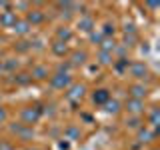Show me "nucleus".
<instances>
[{"mask_svg": "<svg viewBox=\"0 0 160 150\" xmlns=\"http://www.w3.org/2000/svg\"><path fill=\"white\" fill-rule=\"evenodd\" d=\"M18 66V60L16 58H6V62L2 64V68H6V70H14Z\"/></svg>", "mask_w": 160, "mask_h": 150, "instance_id": "5701e85b", "label": "nucleus"}, {"mask_svg": "<svg viewBox=\"0 0 160 150\" xmlns=\"http://www.w3.org/2000/svg\"><path fill=\"white\" fill-rule=\"evenodd\" d=\"M70 82H72L70 74H62V72H56L52 78H50V84H52L54 88H60V90L68 88V86H70Z\"/></svg>", "mask_w": 160, "mask_h": 150, "instance_id": "f03ea898", "label": "nucleus"}, {"mask_svg": "<svg viewBox=\"0 0 160 150\" xmlns=\"http://www.w3.org/2000/svg\"><path fill=\"white\" fill-rule=\"evenodd\" d=\"M22 122L26 124V126H32L34 122L40 118V108H36V106H28V108H24L22 110Z\"/></svg>", "mask_w": 160, "mask_h": 150, "instance_id": "f257e3e1", "label": "nucleus"}, {"mask_svg": "<svg viewBox=\"0 0 160 150\" xmlns=\"http://www.w3.org/2000/svg\"><path fill=\"white\" fill-rule=\"evenodd\" d=\"M0 74H2V64H0Z\"/></svg>", "mask_w": 160, "mask_h": 150, "instance_id": "7c9ffc66", "label": "nucleus"}, {"mask_svg": "<svg viewBox=\"0 0 160 150\" xmlns=\"http://www.w3.org/2000/svg\"><path fill=\"white\" fill-rule=\"evenodd\" d=\"M102 34H100V32H94V30H92V32H90V40H92V42H96V44H100V42H102Z\"/></svg>", "mask_w": 160, "mask_h": 150, "instance_id": "393cba45", "label": "nucleus"}, {"mask_svg": "<svg viewBox=\"0 0 160 150\" xmlns=\"http://www.w3.org/2000/svg\"><path fill=\"white\" fill-rule=\"evenodd\" d=\"M52 50H54V54H58V56H64V54L68 52V46L64 42H58V40H56L54 46H52Z\"/></svg>", "mask_w": 160, "mask_h": 150, "instance_id": "f3484780", "label": "nucleus"}, {"mask_svg": "<svg viewBox=\"0 0 160 150\" xmlns=\"http://www.w3.org/2000/svg\"><path fill=\"white\" fill-rule=\"evenodd\" d=\"M126 124H128V128H134V130H140V128H142V120H140L138 116L126 120Z\"/></svg>", "mask_w": 160, "mask_h": 150, "instance_id": "412c9836", "label": "nucleus"}, {"mask_svg": "<svg viewBox=\"0 0 160 150\" xmlns=\"http://www.w3.org/2000/svg\"><path fill=\"white\" fill-rule=\"evenodd\" d=\"M84 90H86L84 84H72V86H68V94H66V96L70 100H80L84 96Z\"/></svg>", "mask_w": 160, "mask_h": 150, "instance_id": "39448f33", "label": "nucleus"}, {"mask_svg": "<svg viewBox=\"0 0 160 150\" xmlns=\"http://www.w3.org/2000/svg\"><path fill=\"white\" fill-rule=\"evenodd\" d=\"M126 108H128V112H132V114H140L144 110V104H142V100L130 98L128 102H126Z\"/></svg>", "mask_w": 160, "mask_h": 150, "instance_id": "6e6552de", "label": "nucleus"}, {"mask_svg": "<svg viewBox=\"0 0 160 150\" xmlns=\"http://www.w3.org/2000/svg\"><path fill=\"white\" fill-rule=\"evenodd\" d=\"M10 130H12L16 136H20L22 140H28V138H32V128L26 126V124H12L10 126Z\"/></svg>", "mask_w": 160, "mask_h": 150, "instance_id": "20e7f679", "label": "nucleus"}, {"mask_svg": "<svg viewBox=\"0 0 160 150\" xmlns=\"http://www.w3.org/2000/svg\"><path fill=\"white\" fill-rule=\"evenodd\" d=\"M158 122H160V112H158V108H154L152 112H150V124H152V126H158Z\"/></svg>", "mask_w": 160, "mask_h": 150, "instance_id": "4be33fe9", "label": "nucleus"}, {"mask_svg": "<svg viewBox=\"0 0 160 150\" xmlns=\"http://www.w3.org/2000/svg\"><path fill=\"white\" fill-rule=\"evenodd\" d=\"M88 58V54L84 52V50H76V52H72V56H70V64L72 66H80V64H84Z\"/></svg>", "mask_w": 160, "mask_h": 150, "instance_id": "0eeeda50", "label": "nucleus"}, {"mask_svg": "<svg viewBox=\"0 0 160 150\" xmlns=\"http://www.w3.org/2000/svg\"><path fill=\"white\" fill-rule=\"evenodd\" d=\"M114 48H116L114 38H102V42H100V50H104V52H114Z\"/></svg>", "mask_w": 160, "mask_h": 150, "instance_id": "4468645a", "label": "nucleus"}, {"mask_svg": "<svg viewBox=\"0 0 160 150\" xmlns=\"http://www.w3.org/2000/svg\"><path fill=\"white\" fill-rule=\"evenodd\" d=\"M98 60H100V64H110V62H112V52H104V50H100Z\"/></svg>", "mask_w": 160, "mask_h": 150, "instance_id": "aec40b11", "label": "nucleus"}, {"mask_svg": "<svg viewBox=\"0 0 160 150\" xmlns=\"http://www.w3.org/2000/svg\"><path fill=\"white\" fill-rule=\"evenodd\" d=\"M92 100H94V104H102V106H104V104L110 100V92H108V90H104V88L102 90H96L94 96H92Z\"/></svg>", "mask_w": 160, "mask_h": 150, "instance_id": "1a4fd4ad", "label": "nucleus"}, {"mask_svg": "<svg viewBox=\"0 0 160 150\" xmlns=\"http://www.w3.org/2000/svg\"><path fill=\"white\" fill-rule=\"evenodd\" d=\"M16 12L14 10H4V12H0V26L4 28H12L14 24H16Z\"/></svg>", "mask_w": 160, "mask_h": 150, "instance_id": "7ed1b4c3", "label": "nucleus"}, {"mask_svg": "<svg viewBox=\"0 0 160 150\" xmlns=\"http://www.w3.org/2000/svg\"><path fill=\"white\" fill-rule=\"evenodd\" d=\"M30 80H32V76H30V74H26V72H22V74H18V76H16V82H18V84H28Z\"/></svg>", "mask_w": 160, "mask_h": 150, "instance_id": "b1692460", "label": "nucleus"}, {"mask_svg": "<svg viewBox=\"0 0 160 150\" xmlns=\"http://www.w3.org/2000/svg\"><path fill=\"white\" fill-rule=\"evenodd\" d=\"M32 78H38V80H42V78H46L48 76V70L44 68V66H36L32 70V74H30Z\"/></svg>", "mask_w": 160, "mask_h": 150, "instance_id": "a211bd4d", "label": "nucleus"}, {"mask_svg": "<svg viewBox=\"0 0 160 150\" xmlns=\"http://www.w3.org/2000/svg\"><path fill=\"white\" fill-rule=\"evenodd\" d=\"M4 6H6V2H0V8H4Z\"/></svg>", "mask_w": 160, "mask_h": 150, "instance_id": "c756f323", "label": "nucleus"}, {"mask_svg": "<svg viewBox=\"0 0 160 150\" xmlns=\"http://www.w3.org/2000/svg\"><path fill=\"white\" fill-rule=\"evenodd\" d=\"M4 120H6V110L0 106V122H4Z\"/></svg>", "mask_w": 160, "mask_h": 150, "instance_id": "bb28decb", "label": "nucleus"}, {"mask_svg": "<svg viewBox=\"0 0 160 150\" xmlns=\"http://www.w3.org/2000/svg\"><path fill=\"white\" fill-rule=\"evenodd\" d=\"M152 138H154V134L150 132V130H146V128L138 130V140H140V142H150Z\"/></svg>", "mask_w": 160, "mask_h": 150, "instance_id": "dca6fc26", "label": "nucleus"}, {"mask_svg": "<svg viewBox=\"0 0 160 150\" xmlns=\"http://www.w3.org/2000/svg\"><path fill=\"white\" fill-rule=\"evenodd\" d=\"M104 108H106V112H108V114H118L120 104L116 102V100H108V102L104 104Z\"/></svg>", "mask_w": 160, "mask_h": 150, "instance_id": "6ab92c4d", "label": "nucleus"}, {"mask_svg": "<svg viewBox=\"0 0 160 150\" xmlns=\"http://www.w3.org/2000/svg\"><path fill=\"white\" fill-rule=\"evenodd\" d=\"M78 26H80V30H84V32H92V26H94V22H92V18L84 16V18H80Z\"/></svg>", "mask_w": 160, "mask_h": 150, "instance_id": "2eb2a0df", "label": "nucleus"}, {"mask_svg": "<svg viewBox=\"0 0 160 150\" xmlns=\"http://www.w3.org/2000/svg\"><path fill=\"white\" fill-rule=\"evenodd\" d=\"M12 30H14L16 34H20V36H24V34L30 32V24L26 22V20H16V24L12 26Z\"/></svg>", "mask_w": 160, "mask_h": 150, "instance_id": "f8f14e48", "label": "nucleus"}, {"mask_svg": "<svg viewBox=\"0 0 160 150\" xmlns=\"http://www.w3.org/2000/svg\"><path fill=\"white\" fill-rule=\"evenodd\" d=\"M78 134H80V132H78L76 128H68V136H70V138H76Z\"/></svg>", "mask_w": 160, "mask_h": 150, "instance_id": "a878e982", "label": "nucleus"}, {"mask_svg": "<svg viewBox=\"0 0 160 150\" xmlns=\"http://www.w3.org/2000/svg\"><path fill=\"white\" fill-rule=\"evenodd\" d=\"M26 22L30 24V26H32V24H40V22H44V12H40V10H30Z\"/></svg>", "mask_w": 160, "mask_h": 150, "instance_id": "9b49d317", "label": "nucleus"}, {"mask_svg": "<svg viewBox=\"0 0 160 150\" xmlns=\"http://www.w3.org/2000/svg\"><path fill=\"white\" fill-rule=\"evenodd\" d=\"M146 86H142V84H134V86H130V96L136 98V100H142L144 96H146Z\"/></svg>", "mask_w": 160, "mask_h": 150, "instance_id": "9d476101", "label": "nucleus"}, {"mask_svg": "<svg viewBox=\"0 0 160 150\" xmlns=\"http://www.w3.org/2000/svg\"><path fill=\"white\" fill-rule=\"evenodd\" d=\"M16 8H22L24 10V8H28V4L26 2H20V4H16Z\"/></svg>", "mask_w": 160, "mask_h": 150, "instance_id": "c85d7f7f", "label": "nucleus"}, {"mask_svg": "<svg viewBox=\"0 0 160 150\" xmlns=\"http://www.w3.org/2000/svg\"><path fill=\"white\" fill-rule=\"evenodd\" d=\"M56 36H58V42H64V44H66L68 40L72 38V30L66 28V26H62V28L56 30Z\"/></svg>", "mask_w": 160, "mask_h": 150, "instance_id": "ddd939ff", "label": "nucleus"}, {"mask_svg": "<svg viewBox=\"0 0 160 150\" xmlns=\"http://www.w3.org/2000/svg\"><path fill=\"white\" fill-rule=\"evenodd\" d=\"M130 74H132L134 78H146V76H148V68H146V64H142V62H134L132 66H130Z\"/></svg>", "mask_w": 160, "mask_h": 150, "instance_id": "423d86ee", "label": "nucleus"}, {"mask_svg": "<svg viewBox=\"0 0 160 150\" xmlns=\"http://www.w3.org/2000/svg\"><path fill=\"white\" fill-rule=\"evenodd\" d=\"M0 150H12V146L8 142H0Z\"/></svg>", "mask_w": 160, "mask_h": 150, "instance_id": "cd10ccee", "label": "nucleus"}]
</instances>
